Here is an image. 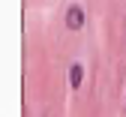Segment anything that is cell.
Listing matches in <instances>:
<instances>
[{
    "label": "cell",
    "instance_id": "1",
    "mask_svg": "<svg viewBox=\"0 0 126 117\" xmlns=\"http://www.w3.org/2000/svg\"><path fill=\"white\" fill-rule=\"evenodd\" d=\"M66 24H69L72 30H81V27H84V9L78 6V3H72V6L66 9Z\"/></svg>",
    "mask_w": 126,
    "mask_h": 117
},
{
    "label": "cell",
    "instance_id": "2",
    "mask_svg": "<svg viewBox=\"0 0 126 117\" xmlns=\"http://www.w3.org/2000/svg\"><path fill=\"white\" fill-rule=\"evenodd\" d=\"M69 78H72V90H78V87H81V78H84V66L81 63H72Z\"/></svg>",
    "mask_w": 126,
    "mask_h": 117
}]
</instances>
